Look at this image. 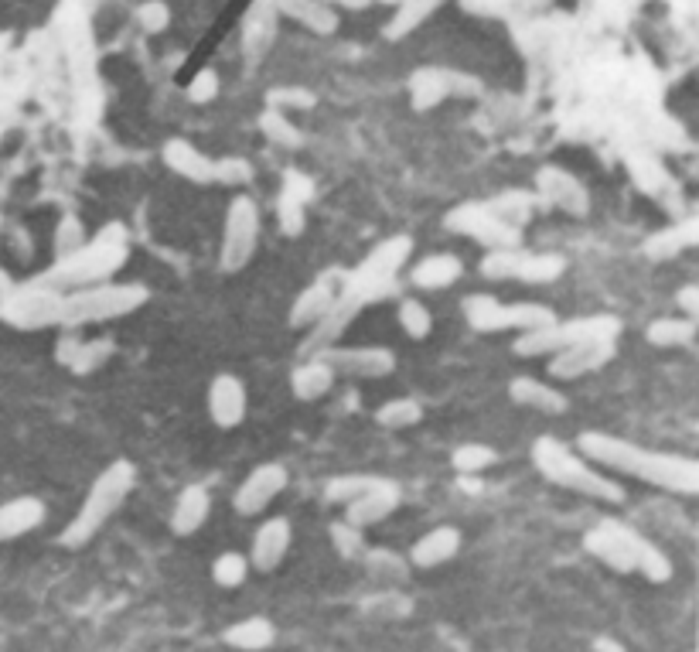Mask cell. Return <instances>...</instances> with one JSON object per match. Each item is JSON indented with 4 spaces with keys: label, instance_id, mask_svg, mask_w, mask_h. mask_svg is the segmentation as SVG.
<instances>
[{
    "label": "cell",
    "instance_id": "cell-21",
    "mask_svg": "<svg viewBox=\"0 0 699 652\" xmlns=\"http://www.w3.org/2000/svg\"><path fill=\"white\" fill-rule=\"evenodd\" d=\"M290 540H294V533H290V523L287 519H266V523L256 530L253 536V550H249V567H256L260 574H270L277 571L280 564H284L287 550H290Z\"/></svg>",
    "mask_w": 699,
    "mask_h": 652
},
{
    "label": "cell",
    "instance_id": "cell-16",
    "mask_svg": "<svg viewBox=\"0 0 699 652\" xmlns=\"http://www.w3.org/2000/svg\"><path fill=\"white\" fill-rule=\"evenodd\" d=\"M287 482H290V475L280 461H263V465H256L253 472L243 478V485L232 495V509H236L239 516H260L263 509L287 489Z\"/></svg>",
    "mask_w": 699,
    "mask_h": 652
},
{
    "label": "cell",
    "instance_id": "cell-3",
    "mask_svg": "<svg viewBox=\"0 0 699 652\" xmlns=\"http://www.w3.org/2000/svg\"><path fill=\"white\" fill-rule=\"evenodd\" d=\"M130 257V236L120 222H110L96 239H86L79 250L65 253L55 260L52 270L38 277V284H48L55 291H79L89 284H103L116 277Z\"/></svg>",
    "mask_w": 699,
    "mask_h": 652
},
{
    "label": "cell",
    "instance_id": "cell-45",
    "mask_svg": "<svg viewBox=\"0 0 699 652\" xmlns=\"http://www.w3.org/2000/svg\"><path fill=\"white\" fill-rule=\"evenodd\" d=\"M331 540H335V550L341 557L355 560L365 554V540H362V530L359 526H352L348 519H338V523H331Z\"/></svg>",
    "mask_w": 699,
    "mask_h": 652
},
{
    "label": "cell",
    "instance_id": "cell-46",
    "mask_svg": "<svg viewBox=\"0 0 699 652\" xmlns=\"http://www.w3.org/2000/svg\"><path fill=\"white\" fill-rule=\"evenodd\" d=\"M266 106H273V110H311L314 106V93H307V89L294 86H277L266 93Z\"/></svg>",
    "mask_w": 699,
    "mask_h": 652
},
{
    "label": "cell",
    "instance_id": "cell-53",
    "mask_svg": "<svg viewBox=\"0 0 699 652\" xmlns=\"http://www.w3.org/2000/svg\"><path fill=\"white\" fill-rule=\"evenodd\" d=\"M324 4H338V7H348V11H362V7H369L372 0H324Z\"/></svg>",
    "mask_w": 699,
    "mask_h": 652
},
{
    "label": "cell",
    "instance_id": "cell-55",
    "mask_svg": "<svg viewBox=\"0 0 699 652\" xmlns=\"http://www.w3.org/2000/svg\"><path fill=\"white\" fill-rule=\"evenodd\" d=\"M14 287V280H11V274H7L4 267H0V294H7Z\"/></svg>",
    "mask_w": 699,
    "mask_h": 652
},
{
    "label": "cell",
    "instance_id": "cell-4",
    "mask_svg": "<svg viewBox=\"0 0 699 652\" xmlns=\"http://www.w3.org/2000/svg\"><path fill=\"white\" fill-rule=\"evenodd\" d=\"M532 465H536V472L546 482L560 485V489H570L601 502H624V489L614 478L594 472V461H584L577 451H570L563 441H556L553 434H543L532 441Z\"/></svg>",
    "mask_w": 699,
    "mask_h": 652
},
{
    "label": "cell",
    "instance_id": "cell-31",
    "mask_svg": "<svg viewBox=\"0 0 699 652\" xmlns=\"http://www.w3.org/2000/svg\"><path fill=\"white\" fill-rule=\"evenodd\" d=\"M277 642V629H273L270 618L263 615H249L243 622L229 625L226 629V646L243 649V652H263Z\"/></svg>",
    "mask_w": 699,
    "mask_h": 652
},
{
    "label": "cell",
    "instance_id": "cell-35",
    "mask_svg": "<svg viewBox=\"0 0 699 652\" xmlns=\"http://www.w3.org/2000/svg\"><path fill=\"white\" fill-rule=\"evenodd\" d=\"M686 246H696V219L682 222V226H672L665 229V233L652 236L645 243V253L652 260H665V257H676L679 250H686Z\"/></svg>",
    "mask_w": 699,
    "mask_h": 652
},
{
    "label": "cell",
    "instance_id": "cell-28",
    "mask_svg": "<svg viewBox=\"0 0 699 652\" xmlns=\"http://www.w3.org/2000/svg\"><path fill=\"white\" fill-rule=\"evenodd\" d=\"M335 369L328 366L324 359L318 356H311V359H304L301 366L290 373V393L297 396V400H304V403H311V400H321V396H328L331 393V386H335Z\"/></svg>",
    "mask_w": 699,
    "mask_h": 652
},
{
    "label": "cell",
    "instance_id": "cell-12",
    "mask_svg": "<svg viewBox=\"0 0 699 652\" xmlns=\"http://www.w3.org/2000/svg\"><path fill=\"white\" fill-rule=\"evenodd\" d=\"M413 253V239L410 236H389L382 239L376 250L365 257L359 267L348 270L345 274V284H355V287H379V291H389L396 294V274Z\"/></svg>",
    "mask_w": 699,
    "mask_h": 652
},
{
    "label": "cell",
    "instance_id": "cell-8",
    "mask_svg": "<svg viewBox=\"0 0 699 652\" xmlns=\"http://www.w3.org/2000/svg\"><path fill=\"white\" fill-rule=\"evenodd\" d=\"M461 311L468 318L474 332H526V328H539L556 321V311L536 301H515L505 304L492 294H468L461 301Z\"/></svg>",
    "mask_w": 699,
    "mask_h": 652
},
{
    "label": "cell",
    "instance_id": "cell-26",
    "mask_svg": "<svg viewBox=\"0 0 699 652\" xmlns=\"http://www.w3.org/2000/svg\"><path fill=\"white\" fill-rule=\"evenodd\" d=\"M212 516V495L202 485H185L174 502L171 513V533L174 536H191L205 526V519Z\"/></svg>",
    "mask_w": 699,
    "mask_h": 652
},
{
    "label": "cell",
    "instance_id": "cell-33",
    "mask_svg": "<svg viewBox=\"0 0 699 652\" xmlns=\"http://www.w3.org/2000/svg\"><path fill=\"white\" fill-rule=\"evenodd\" d=\"M563 270H567V260H563L560 253H529L526 250L515 280H522V284H553L556 277H563Z\"/></svg>",
    "mask_w": 699,
    "mask_h": 652
},
{
    "label": "cell",
    "instance_id": "cell-25",
    "mask_svg": "<svg viewBox=\"0 0 699 652\" xmlns=\"http://www.w3.org/2000/svg\"><path fill=\"white\" fill-rule=\"evenodd\" d=\"M457 550H461V530H457V526H434V530L423 533L420 540L413 543L410 560L420 571H430V567H440V564H447V560H454Z\"/></svg>",
    "mask_w": 699,
    "mask_h": 652
},
{
    "label": "cell",
    "instance_id": "cell-37",
    "mask_svg": "<svg viewBox=\"0 0 699 652\" xmlns=\"http://www.w3.org/2000/svg\"><path fill=\"white\" fill-rule=\"evenodd\" d=\"M526 257L522 246H492V250L481 257V277L488 280H515L519 274V263Z\"/></svg>",
    "mask_w": 699,
    "mask_h": 652
},
{
    "label": "cell",
    "instance_id": "cell-30",
    "mask_svg": "<svg viewBox=\"0 0 699 652\" xmlns=\"http://www.w3.org/2000/svg\"><path fill=\"white\" fill-rule=\"evenodd\" d=\"M273 7H277V14H287L314 35H335L338 28V14L324 0H273Z\"/></svg>",
    "mask_w": 699,
    "mask_h": 652
},
{
    "label": "cell",
    "instance_id": "cell-44",
    "mask_svg": "<svg viewBox=\"0 0 699 652\" xmlns=\"http://www.w3.org/2000/svg\"><path fill=\"white\" fill-rule=\"evenodd\" d=\"M304 202H307V192L297 195L294 185L287 181L284 195H280V229H284V236H301V229H304Z\"/></svg>",
    "mask_w": 699,
    "mask_h": 652
},
{
    "label": "cell",
    "instance_id": "cell-32",
    "mask_svg": "<svg viewBox=\"0 0 699 652\" xmlns=\"http://www.w3.org/2000/svg\"><path fill=\"white\" fill-rule=\"evenodd\" d=\"M645 338L655 349H682L696 338V318H655Z\"/></svg>",
    "mask_w": 699,
    "mask_h": 652
},
{
    "label": "cell",
    "instance_id": "cell-48",
    "mask_svg": "<svg viewBox=\"0 0 699 652\" xmlns=\"http://www.w3.org/2000/svg\"><path fill=\"white\" fill-rule=\"evenodd\" d=\"M82 243H86V229H82V222L76 216H65L55 229V257H65V253L79 250Z\"/></svg>",
    "mask_w": 699,
    "mask_h": 652
},
{
    "label": "cell",
    "instance_id": "cell-14",
    "mask_svg": "<svg viewBox=\"0 0 699 652\" xmlns=\"http://www.w3.org/2000/svg\"><path fill=\"white\" fill-rule=\"evenodd\" d=\"M471 99L481 96V82L474 76H464V72H451V69H420L413 72L410 79V103L416 113H427L440 106L444 99Z\"/></svg>",
    "mask_w": 699,
    "mask_h": 652
},
{
    "label": "cell",
    "instance_id": "cell-23",
    "mask_svg": "<svg viewBox=\"0 0 699 652\" xmlns=\"http://www.w3.org/2000/svg\"><path fill=\"white\" fill-rule=\"evenodd\" d=\"M161 158L174 175L185 178V181H195V185H212L215 181V158H208L205 151H198L191 140H181V137L168 140Z\"/></svg>",
    "mask_w": 699,
    "mask_h": 652
},
{
    "label": "cell",
    "instance_id": "cell-51",
    "mask_svg": "<svg viewBox=\"0 0 699 652\" xmlns=\"http://www.w3.org/2000/svg\"><path fill=\"white\" fill-rule=\"evenodd\" d=\"M137 21L144 24V31H151V35H157V31L168 28L171 11H168V4H161V0H147V4L137 7Z\"/></svg>",
    "mask_w": 699,
    "mask_h": 652
},
{
    "label": "cell",
    "instance_id": "cell-34",
    "mask_svg": "<svg viewBox=\"0 0 699 652\" xmlns=\"http://www.w3.org/2000/svg\"><path fill=\"white\" fill-rule=\"evenodd\" d=\"M273 18H277V7H273V0H260L256 4V11L249 14V21H246V52L249 55H263L266 48H270V41H273Z\"/></svg>",
    "mask_w": 699,
    "mask_h": 652
},
{
    "label": "cell",
    "instance_id": "cell-17",
    "mask_svg": "<svg viewBox=\"0 0 699 652\" xmlns=\"http://www.w3.org/2000/svg\"><path fill=\"white\" fill-rule=\"evenodd\" d=\"M341 280H345L341 270H324L318 280H311V284L297 294L294 308H290V328H314V325H318V321L331 311V304L338 301Z\"/></svg>",
    "mask_w": 699,
    "mask_h": 652
},
{
    "label": "cell",
    "instance_id": "cell-9",
    "mask_svg": "<svg viewBox=\"0 0 699 652\" xmlns=\"http://www.w3.org/2000/svg\"><path fill=\"white\" fill-rule=\"evenodd\" d=\"M62 297L65 291H55L48 284H24L11 287L0 294V318L21 332H38V328L62 325Z\"/></svg>",
    "mask_w": 699,
    "mask_h": 652
},
{
    "label": "cell",
    "instance_id": "cell-15",
    "mask_svg": "<svg viewBox=\"0 0 699 652\" xmlns=\"http://www.w3.org/2000/svg\"><path fill=\"white\" fill-rule=\"evenodd\" d=\"M614 356H618V338H584V342H573L567 349L553 352L546 373L567 383V379H580L604 369Z\"/></svg>",
    "mask_w": 699,
    "mask_h": 652
},
{
    "label": "cell",
    "instance_id": "cell-47",
    "mask_svg": "<svg viewBox=\"0 0 699 652\" xmlns=\"http://www.w3.org/2000/svg\"><path fill=\"white\" fill-rule=\"evenodd\" d=\"M215 181L219 185H249L253 181V164L246 158H219L215 161Z\"/></svg>",
    "mask_w": 699,
    "mask_h": 652
},
{
    "label": "cell",
    "instance_id": "cell-10",
    "mask_svg": "<svg viewBox=\"0 0 699 652\" xmlns=\"http://www.w3.org/2000/svg\"><path fill=\"white\" fill-rule=\"evenodd\" d=\"M260 243V205L249 195H236L226 209V233H222L219 263L226 274H239Z\"/></svg>",
    "mask_w": 699,
    "mask_h": 652
},
{
    "label": "cell",
    "instance_id": "cell-20",
    "mask_svg": "<svg viewBox=\"0 0 699 652\" xmlns=\"http://www.w3.org/2000/svg\"><path fill=\"white\" fill-rule=\"evenodd\" d=\"M396 506H399V485L393 482V478H386V482L376 485V489L348 499L345 519L352 526H359V530H365V526H376V523H382V519L393 516Z\"/></svg>",
    "mask_w": 699,
    "mask_h": 652
},
{
    "label": "cell",
    "instance_id": "cell-18",
    "mask_svg": "<svg viewBox=\"0 0 699 652\" xmlns=\"http://www.w3.org/2000/svg\"><path fill=\"white\" fill-rule=\"evenodd\" d=\"M246 383L232 373H219L208 383V417H212L215 427L222 431H232L246 420Z\"/></svg>",
    "mask_w": 699,
    "mask_h": 652
},
{
    "label": "cell",
    "instance_id": "cell-54",
    "mask_svg": "<svg viewBox=\"0 0 699 652\" xmlns=\"http://www.w3.org/2000/svg\"><path fill=\"white\" fill-rule=\"evenodd\" d=\"M590 649H597V652H621V642H614V639H594V646Z\"/></svg>",
    "mask_w": 699,
    "mask_h": 652
},
{
    "label": "cell",
    "instance_id": "cell-43",
    "mask_svg": "<svg viewBox=\"0 0 699 652\" xmlns=\"http://www.w3.org/2000/svg\"><path fill=\"white\" fill-rule=\"evenodd\" d=\"M246 574H249V560L243 554H236V550L219 554L212 564V581L219 584V588H239V584L246 581Z\"/></svg>",
    "mask_w": 699,
    "mask_h": 652
},
{
    "label": "cell",
    "instance_id": "cell-27",
    "mask_svg": "<svg viewBox=\"0 0 699 652\" xmlns=\"http://www.w3.org/2000/svg\"><path fill=\"white\" fill-rule=\"evenodd\" d=\"M461 274H464V263L457 260L454 253H430V257H423L410 270V280L420 291H444V287L457 284Z\"/></svg>",
    "mask_w": 699,
    "mask_h": 652
},
{
    "label": "cell",
    "instance_id": "cell-42",
    "mask_svg": "<svg viewBox=\"0 0 699 652\" xmlns=\"http://www.w3.org/2000/svg\"><path fill=\"white\" fill-rule=\"evenodd\" d=\"M485 205L495 212L498 219H505V222H512V226L522 229V222L532 216V205H536V198L526 195V192H505V195L488 198Z\"/></svg>",
    "mask_w": 699,
    "mask_h": 652
},
{
    "label": "cell",
    "instance_id": "cell-1",
    "mask_svg": "<svg viewBox=\"0 0 699 652\" xmlns=\"http://www.w3.org/2000/svg\"><path fill=\"white\" fill-rule=\"evenodd\" d=\"M580 455L590 458L594 465H604L611 472H624L631 478L655 485V489L676 492V495H696L699 492V461L686 455H665V451H648L624 437L604 434V431H584L577 437Z\"/></svg>",
    "mask_w": 699,
    "mask_h": 652
},
{
    "label": "cell",
    "instance_id": "cell-24",
    "mask_svg": "<svg viewBox=\"0 0 699 652\" xmlns=\"http://www.w3.org/2000/svg\"><path fill=\"white\" fill-rule=\"evenodd\" d=\"M48 519L45 502L35 495H18V499L0 502V540H18V536L35 533Z\"/></svg>",
    "mask_w": 699,
    "mask_h": 652
},
{
    "label": "cell",
    "instance_id": "cell-13",
    "mask_svg": "<svg viewBox=\"0 0 699 652\" xmlns=\"http://www.w3.org/2000/svg\"><path fill=\"white\" fill-rule=\"evenodd\" d=\"M318 359L335 369V376H359V379H382L396 369V356L386 345H321L314 352Z\"/></svg>",
    "mask_w": 699,
    "mask_h": 652
},
{
    "label": "cell",
    "instance_id": "cell-22",
    "mask_svg": "<svg viewBox=\"0 0 699 652\" xmlns=\"http://www.w3.org/2000/svg\"><path fill=\"white\" fill-rule=\"evenodd\" d=\"M113 349V338H79L76 328H72V335H62V342H58V362L76 376H86L103 362H110Z\"/></svg>",
    "mask_w": 699,
    "mask_h": 652
},
{
    "label": "cell",
    "instance_id": "cell-52",
    "mask_svg": "<svg viewBox=\"0 0 699 652\" xmlns=\"http://www.w3.org/2000/svg\"><path fill=\"white\" fill-rule=\"evenodd\" d=\"M676 304L682 311H686L689 318H696L699 315V284H686L682 291L676 294Z\"/></svg>",
    "mask_w": 699,
    "mask_h": 652
},
{
    "label": "cell",
    "instance_id": "cell-50",
    "mask_svg": "<svg viewBox=\"0 0 699 652\" xmlns=\"http://www.w3.org/2000/svg\"><path fill=\"white\" fill-rule=\"evenodd\" d=\"M631 178H635V185L642 188V192H655L665 181L662 168L652 158H631Z\"/></svg>",
    "mask_w": 699,
    "mask_h": 652
},
{
    "label": "cell",
    "instance_id": "cell-19",
    "mask_svg": "<svg viewBox=\"0 0 699 652\" xmlns=\"http://www.w3.org/2000/svg\"><path fill=\"white\" fill-rule=\"evenodd\" d=\"M536 192L546 198L549 205L563 209L567 216L573 219H584L590 212V195L584 188V181L573 178L570 171H560V168H543L536 175Z\"/></svg>",
    "mask_w": 699,
    "mask_h": 652
},
{
    "label": "cell",
    "instance_id": "cell-39",
    "mask_svg": "<svg viewBox=\"0 0 699 652\" xmlns=\"http://www.w3.org/2000/svg\"><path fill=\"white\" fill-rule=\"evenodd\" d=\"M382 482H386L382 475H338V478H331V482L324 485V499H328L331 506H345L348 499L376 489V485H382Z\"/></svg>",
    "mask_w": 699,
    "mask_h": 652
},
{
    "label": "cell",
    "instance_id": "cell-11",
    "mask_svg": "<svg viewBox=\"0 0 699 652\" xmlns=\"http://www.w3.org/2000/svg\"><path fill=\"white\" fill-rule=\"evenodd\" d=\"M447 229L457 236H468L474 243H481L485 250L492 246H522V229L512 222L498 219L485 202H464L457 209L447 212Z\"/></svg>",
    "mask_w": 699,
    "mask_h": 652
},
{
    "label": "cell",
    "instance_id": "cell-7",
    "mask_svg": "<svg viewBox=\"0 0 699 652\" xmlns=\"http://www.w3.org/2000/svg\"><path fill=\"white\" fill-rule=\"evenodd\" d=\"M621 335V318L614 315H587V318H570V321H549V325L526 328V332L515 335L512 349L522 359H539L553 356V352L567 349L573 342H584V338H618Z\"/></svg>",
    "mask_w": 699,
    "mask_h": 652
},
{
    "label": "cell",
    "instance_id": "cell-49",
    "mask_svg": "<svg viewBox=\"0 0 699 652\" xmlns=\"http://www.w3.org/2000/svg\"><path fill=\"white\" fill-rule=\"evenodd\" d=\"M215 96H219V72H215V69H202L195 79L188 82V99H191V103L205 106V103H212Z\"/></svg>",
    "mask_w": 699,
    "mask_h": 652
},
{
    "label": "cell",
    "instance_id": "cell-40",
    "mask_svg": "<svg viewBox=\"0 0 699 652\" xmlns=\"http://www.w3.org/2000/svg\"><path fill=\"white\" fill-rule=\"evenodd\" d=\"M396 315H399V328H403L413 342H423V338L434 332V315H430L427 304L416 301V297H403Z\"/></svg>",
    "mask_w": 699,
    "mask_h": 652
},
{
    "label": "cell",
    "instance_id": "cell-5",
    "mask_svg": "<svg viewBox=\"0 0 699 652\" xmlns=\"http://www.w3.org/2000/svg\"><path fill=\"white\" fill-rule=\"evenodd\" d=\"M133 478H137V468H133V461L127 458L113 461L106 472H99L96 482L89 485V495L76 513V519L58 533V547H65V550L86 547V543L110 523L116 509L127 502V495L133 492Z\"/></svg>",
    "mask_w": 699,
    "mask_h": 652
},
{
    "label": "cell",
    "instance_id": "cell-2",
    "mask_svg": "<svg viewBox=\"0 0 699 652\" xmlns=\"http://www.w3.org/2000/svg\"><path fill=\"white\" fill-rule=\"evenodd\" d=\"M584 550L618 574H642L652 584L672 581V560L648 536L618 519H601L594 530H587Z\"/></svg>",
    "mask_w": 699,
    "mask_h": 652
},
{
    "label": "cell",
    "instance_id": "cell-36",
    "mask_svg": "<svg viewBox=\"0 0 699 652\" xmlns=\"http://www.w3.org/2000/svg\"><path fill=\"white\" fill-rule=\"evenodd\" d=\"M423 417V403L413 400V396H396V400L382 403L376 410V424L386 427V431H403V427L420 424Z\"/></svg>",
    "mask_w": 699,
    "mask_h": 652
},
{
    "label": "cell",
    "instance_id": "cell-6",
    "mask_svg": "<svg viewBox=\"0 0 699 652\" xmlns=\"http://www.w3.org/2000/svg\"><path fill=\"white\" fill-rule=\"evenodd\" d=\"M147 291L144 284H89V287H79V291L65 294L62 297V325L58 328H82V325H96V321H113V318H127L133 315L137 308H144Z\"/></svg>",
    "mask_w": 699,
    "mask_h": 652
},
{
    "label": "cell",
    "instance_id": "cell-38",
    "mask_svg": "<svg viewBox=\"0 0 699 652\" xmlns=\"http://www.w3.org/2000/svg\"><path fill=\"white\" fill-rule=\"evenodd\" d=\"M260 130L263 137L270 140V144L277 147H287V151H297V147L304 144V134L290 123V117L284 110H273V106H266L263 117H260Z\"/></svg>",
    "mask_w": 699,
    "mask_h": 652
},
{
    "label": "cell",
    "instance_id": "cell-29",
    "mask_svg": "<svg viewBox=\"0 0 699 652\" xmlns=\"http://www.w3.org/2000/svg\"><path fill=\"white\" fill-rule=\"evenodd\" d=\"M509 396L519 407H532L539 414H563L570 407V400L560 390H553V386L539 383L532 376H515L509 383Z\"/></svg>",
    "mask_w": 699,
    "mask_h": 652
},
{
    "label": "cell",
    "instance_id": "cell-41",
    "mask_svg": "<svg viewBox=\"0 0 699 652\" xmlns=\"http://www.w3.org/2000/svg\"><path fill=\"white\" fill-rule=\"evenodd\" d=\"M495 461H498V451L488 448V444H478V441L457 444L454 455H451L454 472H461V475H481L485 468H492Z\"/></svg>",
    "mask_w": 699,
    "mask_h": 652
}]
</instances>
